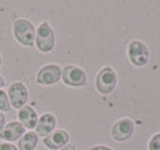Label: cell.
<instances>
[{"label": "cell", "mask_w": 160, "mask_h": 150, "mask_svg": "<svg viewBox=\"0 0 160 150\" xmlns=\"http://www.w3.org/2000/svg\"><path fill=\"white\" fill-rule=\"evenodd\" d=\"M35 32H37V28L30 20L17 18L13 22L14 38L22 46H34V44H35Z\"/></svg>", "instance_id": "obj_1"}, {"label": "cell", "mask_w": 160, "mask_h": 150, "mask_svg": "<svg viewBox=\"0 0 160 150\" xmlns=\"http://www.w3.org/2000/svg\"><path fill=\"white\" fill-rule=\"evenodd\" d=\"M55 42L56 38L52 25L48 21H42L37 27V32H35V45L38 48V51L42 53L52 52L53 48H55Z\"/></svg>", "instance_id": "obj_2"}, {"label": "cell", "mask_w": 160, "mask_h": 150, "mask_svg": "<svg viewBox=\"0 0 160 150\" xmlns=\"http://www.w3.org/2000/svg\"><path fill=\"white\" fill-rule=\"evenodd\" d=\"M118 84L117 72L111 66H105L100 69L96 76V90L102 95H108L115 90Z\"/></svg>", "instance_id": "obj_3"}, {"label": "cell", "mask_w": 160, "mask_h": 150, "mask_svg": "<svg viewBox=\"0 0 160 150\" xmlns=\"http://www.w3.org/2000/svg\"><path fill=\"white\" fill-rule=\"evenodd\" d=\"M127 55L129 62L136 67H143L150 60V51L143 42L132 41L129 42L127 49Z\"/></svg>", "instance_id": "obj_4"}, {"label": "cell", "mask_w": 160, "mask_h": 150, "mask_svg": "<svg viewBox=\"0 0 160 150\" xmlns=\"http://www.w3.org/2000/svg\"><path fill=\"white\" fill-rule=\"evenodd\" d=\"M62 81L69 87H84L87 84V75L82 67L68 65L62 69Z\"/></svg>", "instance_id": "obj_5"}, {"label": "cell", "mask_w": 160, "mask_h": 150, "mask_svg": "<svg viewBox=\"0 0 160 150\" xmlns=\"http://www.w3.org/2000/svg\"><path fill=\"white\" fill-rule=\"evenodd\" d=\"M62 79V67L59 65H45L37 72V84L39 86H53Z\"/></svg>", "instance_id": "obj_6"}, {"label": "cell", "mask_w": 160, "mask_h": 150, "mask_svg": "<svg viewBox=\"0 0 160 150\" xmlns=\"http://www.w3.org/2000/svg\"><path fill=\"white\" fill-rule=\"evenodd\" d=\"M133 132H135V123L131 118H121L117 122H114L112 128H111V138L115 142L124 143L132 138Z\"/></svg>", "instance_id": "obj_7"}, {"label": "cell", "mask_w": 160, "mask_h": 150, "mask_svg": "<svg viewBox=\"0 0 160 150\" xmlns=\"http://www.w3.org/2000/svg\"><path fill=\"white\" fill-rule=\"evenodd\" d=\"M7 95L11 108L21 109L22 107H25V104L28 101V89L21 81H14L8 86Z\"/></svg>", "instance_id": "obj_8"}, {"label": "cell", "mask_w": 160, "mask_h": 150, "mask_svg": "<svg viewBox=\"0 0 160 150\" xmlns=\"http://www.w3.org/2000/svg\"><path fill=\"white\" fill-rule=\"evenodd\" d=\"M69 142H70V135L68 133L65 129L53 131L52 133L48 135V136L44 139L45 148H48L51 150H61L66 145H69Z\"/></svg>", "instance_id": "obj_9"}, {"label": "cell", "mask_w": 160, "mask_h": 150, "mask_svg": "<svg viewBox=\"0 0 160 150\" xmlns=\"http://www.w3.org/2000/svg\"><path fill=\"white\" fill-rule=\"evenodd\" d=\"M56 128V117L51 112L42 114L38 118V123L35 126V133L41 138H47L48 135H51Z\"/></svg>", "instance_id": "obj_10"}, {"label": "cell", "mask_w": 160, "mask_h": 150, "mask_svg": "<svg viewBox=\"0 0 160 150\" xmlns=\"http://www.w3.org/2000/svg\"><path fill=\"white\" fill-rule=\"evenodd\" d=\"M25 133V128L17 121H11V122L6 123L4 129L0 132V139H3L4 142H16L20 140L21 136Z\"/></svg>", "instance_id": "obj_11"}, {"label": "cell", "mask_w": 160, "mask_h": 150, "mask_svg": "<svg viewBox=\"0 0 160 150\" xmlns=\"http://www.w3.org/2000/svg\"><path fill=\"white\" fill-rule=\"evenodd\" d=\"M17 117H18V122L24 126L25 129L31 131V129H35L37 123H38V114L35 112V109L30 105L22 107L21 109H18L17 112Z\"/></svg>", "instance_id": "obj_12"}, {"label": "cell", "mask_w": 160, "mask_h": 150, "mask_svg": "<svg viewBox=\"0 0 160 150\" xmlns=\"http://www.w3.org/2000/svg\"><path fill=\"white\" fill-rule=\"evenodd\" d=\"M38 135L32 131H28L27 133H24L21 136V139L18 140V150H35L38 146Z\"/></svg>", "instance_id": "obj_13"}, {"label": "cell", "mask_w": 160, "mask_h": 150, "mask_svg": "<svg viewBox=\"0 0 160 150\" xmlns=\"http://www.w3.org/2000/svg\"><path fill=\"white\" fill-rule=\"evenodd\" d=\"M11 109L8 95L4 90H0V112H8Z\"/></svg>", "instance_id": "obj_14"}, {"label": "cell", "mask_w": 160, "mask_h": 150, "mask_svg": "<svg viewBox=\"0 0 160 150\" xmlns=\"http://www.w3.org/2000/svg\"><path fill=\"white\" fill-rule=\"evenodd\" d=\"M148 149L149 150H160V132L155 133L150 138L149 143H148Z\"/></svg>", "instance_id": "obj_15"}, {"label": "cell", "mask_w": 160, "mask_h": 150, "mask_svg": "<svg viewBox=\"0 0 160 150\" xmlns=\"http://www.w3.org/2000/svg\"><path fill=\"white\" fill-rule=\"evenodd\" d=\"M0 150H18V148H17V146H14L13 143L2 142V143H0Z\"/></svg>", "instance_id": "obj_16"}, {"label": "cell", "mask_w": 160, "mask_h": 150, "mask_svg": "<svg viewBox=\"0 0 160 150\" xmlns=\"http://www.w3.org/2000/svg\"><path fill=\"white\" fill-rule=\"evenodd\" d=\"M88 150H114L110 146H104V145H96V146H91Z\"/></svg>", "instance_id": "obj_17"}, {"label": "cell", "mask_w": 160, "mask_h": 150, "mask_svg": "<svg viewBox=\"0 0 160 150\" xmlns=\"http://www.w3.org/2000/svg\"><path fill=\"white\" fill-rule=\"evenodd\" d=\"M4 126H6V117L3 112H0V132L4 129Z\"/></svg>", "instance_id": "obj_18"}, {"label": "cell", "mask_w": 160, "mask_h": 150, "mask_svg": "<svg viewBox=\"0 0 160 150\" xmlns=\"http://www.w3.org/2000/svg\"><path fill=\"white\" fill-rule=\"evenodd\" d=\"M61 150H76V146L72 145V143H69V145H66L65 148H62Z\"/></svg>", "instance_id": "obj_19"}, {"label": "cell", "mask_w": 160, "mask_h": 150, "mask_svg": "<svg viewBox=\"0 0 160 150\" xmlns=\"http://www.w3.org/2000/svg\"><path fill=\"white\" fill-rule=\"evenodd\" d=\"M4 86H6V80H4V77L0 75V90H3V87Z\"/></svg>", "instance_id": "obj_20"}, {"label": "cell", "mask_w": 160, "mask_h": 150, "mask_svg": "<svg viewBox=\"0 0 160 150\" xmlns=\"http://www.w3.org/2000/svg\"><path fill=\"white\" fill-rule=\"evenodd\" d=\"M0 67H2V55H0Z\"/></svg>", "instance_id": "obj_21"}]
</instances>
